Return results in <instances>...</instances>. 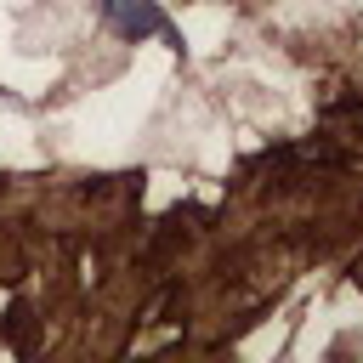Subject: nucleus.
Segmentation results:
<instances>
[{
	"label": "nucleus",
	"instance_id": "f257e3e1",
	"mask_svg": "<svg viewBox=\"0 0 363 363\" xmlns=\"http://www.w3.org/2000/svg\"><path fill=\"white\" fill-rule=\"evenodd\" d=\"M102 11H108L125 34H164V17L153 11V0H102Z\"/></svg>",
	"mask_w": 363,
	"mask_h": 363
}]
</instances>
